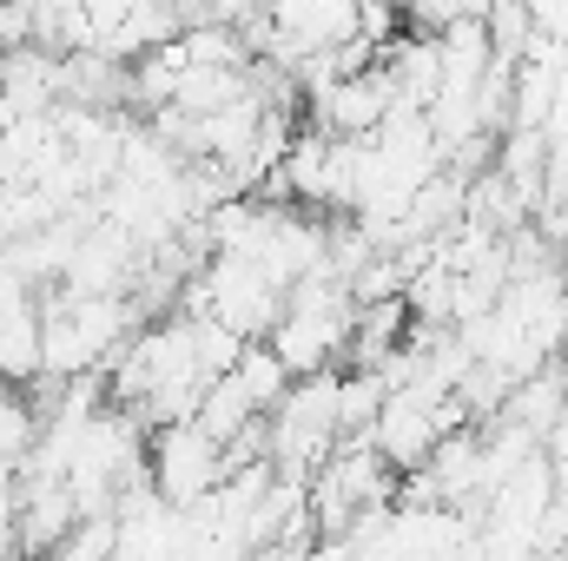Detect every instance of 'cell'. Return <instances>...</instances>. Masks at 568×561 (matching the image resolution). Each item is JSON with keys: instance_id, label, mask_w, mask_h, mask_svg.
<instances>
[{"instance_id": "cell-2", "label": "cell", "mask_w": 568, "mask_h": 561, "mask_svg": "<svg viewBox=\"0 0 568 561\" xmlns=\"http://www.w3.org/2000/svg\"><path fill=\"white\" fill-rule=\"evenodd\" d=\"M351 284L337 278L331 265H317L311 278H297L284 290V310L278 324L265 330L272 357L284 364V377H317V370H344L351 357Z\"/></svg>"}, {"instance_id": "cell-6", "label": "cell", "mask_w": 568, "mask_h": 561, "mask_svg": "<svg viewBox=\"0 0 568 561\" xmlns=\"http://www.w3.org/2000/svg\"><path fill=\"white\" fill-rule=\"evenodd\" d=\"M192 422H199V429H205L219 449H232V442H239L252 422H265V417L252 410V397H245V390L232 384V370H225V377H212V384H205V397H199Z\"/></svg>"}, {"instance_id": "cell-3", "label": "cell", "mask_w": 568, "mask_h": 561, "mask_svg": "<svg viewBox=\"0 0 568 561\" xmlns=\"http://www.w3.org/2000/svg\"><path fill=\"white\" fill-rule=\"evenodd\" d=\"M225 482V449L199 429V422H165V429H145V489L172 509H199L212 502V489Z\"/></svg>"}, {"instance_id": "cell-7", "label": "cell", "mask_w": 568, "mask_h": 561, "mask_svg": "<svg viewBox=\"0 0 568 561\" xmlns=\"http://www.w3.org/2000/svg\"><path fill=\"white\" fill-rule=\"evenodd\" d=\"M40 442V404H33V384H0V469H20Z\"/></svg>"}, {"instance_id": "cell-9", "label": "cell", "mask_w": 568, "mask_h": 561, "mask_svg": "<svg viewBox=\"0 0 568 561\" xmlns=\"http://www.w3.org/2000/svg\"><path fill=\"white\" fill-rule=\"evenodd\" d=\"M0 67H7V47H0Z\"/></svg>"}, {"instance_id": "cell-8", "label": "cell", "mask_w": 568, "mask_h": 561, "mask_svg": "<svg viewBox=\"0 0 568 561\" xmlns=\"http://www.w3.org/2000/svg\"><path fill=\"white\" fill-rule=\"evenodd\" d=\"M232 384L252 397V410H258V417H272V410L284 404V390H291L284 364L272 357V344H245V350H239V364H232Z\"/></svg>"}, {"instance_id": "cell-5", "label": "cell", "mask_w": 568, "mask_h": 561, "mask_svg": "<svg viewBox=\"0 0 568 561\" xmlns=\"http://www.w3.org/2000/svg\"><path fill=\"white\" fill-rule=\"evenodd\" d=\"M0 384H40V290L0 272Z\"/></svg>"}, {"instance_id": "cell-4", "label": "cell", "mask_w": 568, "mask_h": 561, "mask_svg": "<svg viewBox=\"0 0 568 561\" xmlns=\"http://www.w3.org/2000/svg\"><path fill=\"white\" fill-rule=\"evenodd\" d=\"M304 113H311V126H317V133H331V140H371V133L397 113L390 67H384V60H371V67H357V73L331 80L324 93H311V100H304Z\"/></svg>"}, {"instance_id": "cell-1", "label": "cell", "mask_w": 568, "mask_h": 561, "mask_svg": "<svg viewBox=\"0 0 568 561\" xmlns=\"http://www.w3.org/2000/svg\"><path fill=\"white\" fill-rule=\"evenodd\" d=\"M140 324L145 317L133 297H87V290H60V284L40 290V384L100 377Z\"/></svg>"}]
</instances>
